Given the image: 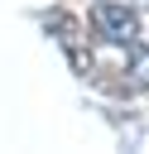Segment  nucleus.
Returning a JSON list of instances; mask_svg holds the SVG:
<instances>
[{
	"label": "nucleus",
	"instance_id": "1",
	"mask_svg": "<svg viewBox=\"0 0 149 154\" xmlns=\"http://www.w3.org/2000/svg\"><path fill=\"white\" fill-rule=\"evenodd\" d=\"M91 34L101 43L115 48H135L139 43V10L130 0H96L91 5Z\"/></svg>",
	"mask_w": 149,
	"mask_h": 154
},
{
	"label": "nucleus",
	"instance_id": "3",
	"mask_svg": "<svg viewBox=\"0 0 149 154\" xmlns=\"http://www.w3.org/2000/svg\"><path fill=\"white\" fill-rule=\"evenodd\" d=\"M130 5H135V10H144V14H149V0H130Z\"/></svg>",
	"mask_w": 149,
	"mask_h": 154
},
{
	"label": "nucleus",
	"instance_id": "2",
	"mask_svg": "<svg viewBox=\"0 0 149 154\" xmlns=\"http://www.w3.org/2000/svg\"><path fill=\"white\" fill-rule=\"evenodd\" d=\"M48 29H53V38H58V43L67 48V58H72V63H77V67L87 72V53H82V24H77L72 14L53 10V14H48Z\"/></svg>",
	"mask_w": 149,
	"mask_h": 154
}]
</instances>
